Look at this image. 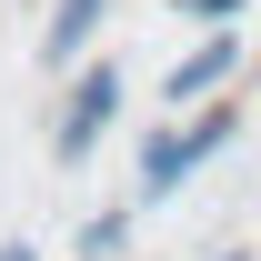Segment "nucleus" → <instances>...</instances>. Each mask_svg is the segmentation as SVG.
<instances>
[{"label":"nucleus","mask_w":261,"mask_h":261,"mask_svg":"<svg viewBox=\"0 0 261 261\" xmlns=\"http://www.w3.org/2000/svg\"><path fill=\"white\" fill-rule=\"evenodd\" d=\"M231 130H241V121H231V100H191L171 130H151V141H141V201H171L201 161H221V151H231Z\"/></svg>","instance_id":"f257e3e1"},{"label":"nucleus","mask_w":261,"mask_h":261,"mask_svg":"<svg viewBox=\"0 0 261 261\" xmlns=\"http://www.w3.org/2000/svg\"><path fill=\"white\" fill-rule=\"evenodd\" d=\"M111 121H121V70L111 61H70V100H61V121H50V151L61 161H91Z\"/></svg>","instance_id":"f03ea898"},{"label":"nucleus","mask_w":261,"mask_h":261,"mask_svg":"<svg viewBox=\"0 0 261 261\" xmlns=\"http://www.w3.org/2000/svg\"><path fill=\"white\" fill-rule=\"evenodd\" d=\"M231 70H241V40H231V20H211V40L171 61V81H161V91H171V111H191V100L231 91Z\"/></svg>","instance_id":"7ed1b4c3"},{"label":"nucleus","mask_w":261,"mask_h":261,"mask_svg":"<svg viewBox=\"0 0 261 261\" xmlns=\"http://www.w3.org/2000/svg\"><path fill=\"white\" fill-rule=\"evenodd\" d=\"M111 20V0H50V31H40V61L70 70V61H91V31Z\"/></svg>","instance_id":"20e7f679"},{"label":"nucleus","mask_w":261,"mask_h":261,"mask_svg":"<svg viewBox=\"0 0 261 261\" xmlns=\"http://www.w3.org/2000/svg\"><path fill=\"white\" fill-rule=\"evenodd\" d=\"M121 231H130V221H121V211H100V221H91V231H81V251H91V261H111V251H121Z\"/></svg>","instance_id":"39448f33"},{"label":"nucleus","mask_w":261,"mask_h":261,"mask_svg":"<svg viewBox=\"0 0 261 261\" xmlns=\"http://www.w3.org/2000/svg\"><path fill=\"white\" fill-rule=\"evenodd\" d=\"M191 20H241V0H181Z\"/></svg>","instance_id":"423d86ee"},{"label":"nucleus","mask_w":261,"mask_h":261,"mask_svg":"<svg viewBox=\"0 0 261 261\" xmlns=\"http://www.w3.org/2000/svg\"><path fill=\"white\" fill-rule=\"evenodd\" d=\"M0 261H40V251H31V241H0Z\"/></svg>","instance_id":"0eeeda50"},{"label":"nucleus","mask_w":261,"mask_h":261,"mask_svg":"<svg viewBox=\"0 0 261 261\" xmlns=\"http://www.w3.org/2000/svg\"><path fill=\"white\" fill-rule=\"evenodd\" d=\"M221 261H251V251H221Z\"/></svg>","instance_id":"6e6552de"}]
</instances>
